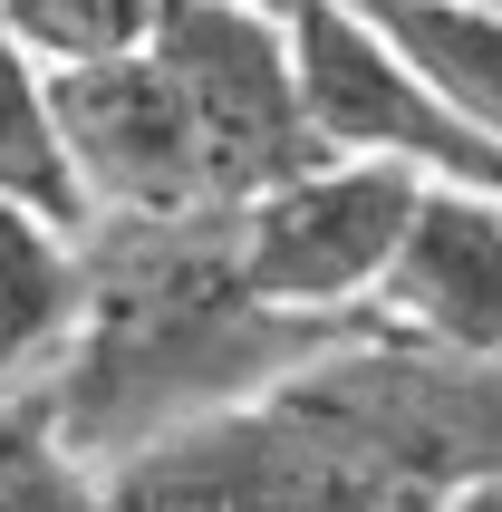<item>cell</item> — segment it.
Listing matches in <instances>:
<instances>
[{
    "label": "cell",
    "instance_id": "6da1fadb",
    "mask_svg": "<svg viewBox=\"0 0 502 512\" xmlns=\"http://www.w3.org/2000/svg\"><path fill=\"white\" fill-rule=\"evenodd\" d=\"M425 203V174L377 165V155H319L290 184H271L261 203L232 213V271L261 310L280 319H358L387 281L396 242Z\"/></svg>",
    "mask_w": 502,
    "mask_h": 512
},
{
    "label": "cell",
    "instance_id": "7a4b0ae2",
    "mask_svg": "<svg viewBox=\"0 0 502 512\" xmlns=\"http://www.w3.org/2000/svg\"><path fill=\"white\" fill-rule=\"evenodd\" d=\"M184 126L203 145V184L213 213H242L271 184H290L300 165H319V126L300 97V58H290V20L271 10H232V0H174L155 29Z\"/></svg>",
    "mask_w": 502,
    "mask_h": 512
},
{
    "label": "cell",
    "instance_id": "3957f363",
    "mask_svg": "<svg viewBox=\"0 0 502 512\" xmlns=\"http://www.w3.org/2000/svg\"><path fill=\"white\" fill-rule=\"evenodd\" d=\"M290 58H300V97H309V126H319V155H377V165L425 174V184L502 194V145L474 136L358 20V0H300L290 10Z\"/></svg>",
    "mask_w": 502,
    "mask_h": 512
},
{
    "label": "cell",
    "instance_id": "277c9868",
    "mask_svg": "<svg viewBox=\"0 0 502 512\" xmlns=\"http://www.w3.org/2000/svg\"><path fill=\"white\" fill-rule=\"evenodd\" d=\"M58 145L78 174L87 232H174V223H223L203 184V145L184 126L165 58H107V68H58Z\"/></svg>",
    "mask_w": 502,
    "mask_h": 512
},
{
    "label": "cell",
    "instance_id": "5b68a950",
    "mask_svg": "<svg viewBox=\"0 0 502 512\" xmlns=\"http://www.w3.org/2000/svg\"><path fill=\"white\" fill-rule=\"evenodd\" d=\"M377 339L435 368H502V194L425 184L387 281L367 300Z\"/></svg>",
    "mask_w": 502,
    "mask_h": 512
},
{
    "label": "cell",
    "instance_id": "8992f818",
    "mask_svg": "<svg viewBox=\"0 0 502 512\" xmlns=\"http://www.w3.org/2000/svg\"><path fill=\"white\" fill-rule=\"evenodd\" d=\"M97 319V242L58 213L0 203V406L68 377Z\"/></svg>",
    "mask_w": 502,
    "mask_h": 512
},
{
    "label": "cell",
    "instance_id": "52a82bcc",
    "mask_svg": "<svg viewBox=\"0 0 502 512\" xmlns=\"http://www.w3.org/2000/svg\"><path fill=\"white\" fill-rule=\"evenodd\" d=\"M358 20L377 29L474 136L502 145V0H358Z\"/></svg>",
    "mask_w": 502,
    "mask_h": 512
},
{
    "label": "cell",
    "instance_id": "ba28073f",
    "mask_svg": "<svg viewBox=\"0 0 502 512\" xmlns=\"http://www.w3.org/2000/svg\"><path fill=\"white\" fill-rule=\"evenodd\" d=\"M0 203H29V213H58V223L87 232L78 174H68V145H58V97L49 68L29 58V39L0 10Z\"/></svg>",
    "mask_w": 502,
    "mask_h": 512
},
{
    "label": "cell",
    "instance_id": "9c48e42d",
    "mask_svg": "<svg viewBox=\"0 0 502 512\" xmlns=\"http://www.w3.org/2000/svg\"><path fill=\"white\" fill-rule=\"evenodd\" d=\"M0 512H126L116 474L68 435L49 387L0 406Z\"/></svg>",
    "mask_w": 502,
    "mask_h": 512
},
{
    "label": "cell",
    "instance_id": "30bf717a",
    "mask_svg": "<svg viewBox=\"0 0 502 512\" xmlns=\"http://www.w3.org/2000/svg\"><path fill=\"white\" fill-rule=\"evenodd\" d=\"M10 29L29 39L39 68H107V58H145L174 0H0Z\"/></svg>",
    "mask_w": 502,
    "mask_h": 512
},
{
    "label": "cell",
    "instance_id": "8fae6325",
    "mask_svg": "<svg viewBox=\"0 0 502 512\" xmlns=\"http://www.w3.org/2000/svg\"><path fill=\"white\" fill-rule=\"evenodd\" d=\"M435 512H502V474H464Z\"/></svg>",
    "mask_w": 502,
    "mask_h": 512
},
{
    "label": "cell",
    "instance_id": "7c38bea8",
    "mask_svg": "<svg viewBox=\"0 0 502 512\" xmlns=\"http://www.w3.org/2000/svg\"><path fill=\"white\" fill-rule=\"evenodd\" d=\"M232 10H271V20H290V10H300V0H232Z\"/></svg>",
    "mask_w": 502,
    "mask_h": 512
}]
</instances>
